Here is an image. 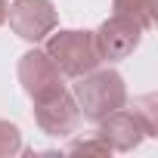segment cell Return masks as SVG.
<instances>
[{
	"instance_id": "cell-1",
	"label": "cell",
	"mask_w": 158,
	"mask_h": 158,
	"mask_svg": "<svg viewBox=\"0 0 158 158\" xmlns=\"http://www.w3.org/2000/svg\"><path fill=\"white\" fill-rule=\"evenodd\" d=\"M71 96L81 109V118L99 124L106 115L127 106V84L112 68H93L77 77V84L71 87Z\"/></svg>"
},
{
	"instance_id": "cell-2",
	"label": "cell",
	"mask_w": 158,
	"mask_h": 158,
	"mask_svg": "<svg viewBox=\"0 0 158 158\" xmlns=\"http://www.w3.org/2000/svg\"><path fill=\"white\" fill-rule=\"evenodd\" d=\"M44 53L68 77H81V74L99 68V62H102L99 59V50H96V40H93V31H81V28L50 31Z\"/></svg>"
},
{
	"instance_id": "cell-3",
	"label": "cell",
	"mask_w": 158,
	"mask_h": 158,
	"mask_svg": "<svg viewBox=\"0 0 158 158\" xmlns=\"http://www.w3.org/2000/svg\"><path fill=\"white\" fill-rule=\"evenodd\" d=\"M6 19H10V28L28 44L47 40V34L56 31L59 25V13L53 0H16L13 6H6Z\"/></svg>"
},
{
	"instance_id": "cell-4",
	"label": "cell",
	"mask_w": 158,
	"mask_h": 158,
	"mask_svg": "<svg viewBox=\"0 0 158 158\" xmlns=\"http://www.w3.org/2000/svg\"><path fill=\"white\" fill-rule=\"evenodd\" d=\"M34 121L47 136H71L77 121H81V109H77L71 90L59 87V90L34 99Z\"/></svg>"
},
{
	"instance_id": "cell-5",
	"label": "cell",
	"mask_w": 158,
	"mask_h": 158,
	"mask_svg": "<svg viewBox=\"0 0 158 158\" xmlns=\"http://www.w3.org/2000/svg\"><path fill=\"white\" fill-rule=\"evenodd\" d=\"M143 28L127 19V16H118L112 13L96 31H93V40H96V50H99V59L102 62H121L127 59L139 44H143Z\"/></svg>"
},
{
	"instance_id": "cell-6",
	"label": "cell",
	"mask_w": 158,
	"mask_h": 158,
	"mask_svg": "<svg viewBox=\"0 0 158 158\" xmlns=\"http://www.w3.org/2000/svg\"><path fill=\"white\" fill-rule=\"evenodd\" d=\"M19 84L31 99H40V96L65 87L62 84V71L56 68V62L37 47L19 56Z\"/></svg>"
},
{
	"instance_id": "cell-7",
	"label": "cell",
	"mask_w": 158,
	"mask_h": 158,
	"mask_svg": "<svg viewBox=\"0 0 158 158\" xmlns=\"http://www.w3.org/2000/svg\"><path fill=\"white\" fill-rule=\"evenodd\" d=\"M99 136L109 143L112 152H133L149 136V127L133 109H118L99 121Z\"/></svg>"
},
{
	"instance_id": "cell-8",
	"label": "cell",
	"mask_w": 158,
	"mask_h": 158,
	"mask_svg": "<svg viewBox=\"0 0 158 158\" xmlns=\"http://www.w3.org/2000/svg\"><path fill=\"white\" fill-rule=\"evenodd\" d=\"M112 10L118 16L133 19L143 31H149L155 25V0H112Z\"/></svg>"
},
{
	"instance_id": "cell-9",
	"label": "cell",
	"mask_w": 158,
	"mask_h": 158,
	"mask_svg": "<svg viewBox=\"0 0 158 158\" xmlns=\"http://www.w3.org/2000/svg\"><path fill=\"white\" fill-rule=\"evenodd\" d=\"M22 152V130L13 121L0 118V158H13Z\"/></svg>"
},
{
	"instance_id": "cell-10",
	"label": "cell",
	"mask_w": 158,
	"mask_h": 158,
	"mask_svg": "<svg viewBox=\"0 0 158 158\" xmlns=\"http://www.w3.org/2000/svg\"><path fill=\"white\" fill-rule=\"evenodd\" d=\"M133 112L143 118V124L149 127V136H158V99L155 96H139L133 102Z\"/></svg>"
},
{
	"instance_id": "cell-11",
	"label": "cell",
	"mask_w": 158,
	"mask_h": 158,
	"mask_svg": "<svg viewBox=\"0 0 158 158\" xmlns=\"http://www.w3.org/2000/svg\"><path fill=\"white\" fill-rule=\"evenodd\" d=\"M68 152H74V155H77V152H90V155H109L112 149H109V143H106V139L96 133L93 139H74V143H68Z\"/></svg>"
},
{
	"instance_id": "cell-12",
	"label": "cell",
	"mask_w": 158,
	"mask_h": 158,
	"mask_svg": "<svg viewBox=\"0 0 158 158\" xmlns=\"http://www.w3.org/2000/svg\"><path fill=\"white\" fill-rule=\"evenodd\" d=\"M6 22V0H0V25Z\"/></svg>"
}]
</instances>
